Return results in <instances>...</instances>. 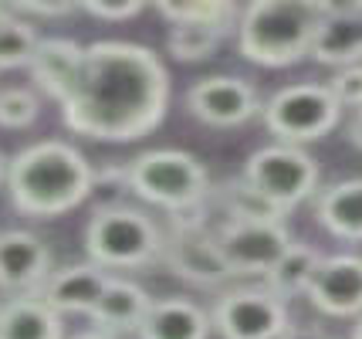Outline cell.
Returning a JSON list of instances; mask_svg holds the SVG:
<instances>
[{"label":"cell","mask_w":362,"mask_h":339,"mask_svg":"<svg viewBox=\"0 0 362 339\" xmlns=\"http://www.w3.org/2000/svg\"><path fill=\"white\" fill-rule=\"evenodd\" d=\"M166 102L170 75L153 51L129 41H95L85 48L62 115L78 136L132 143L163 122Z\"/></svg>","instance_id":"cell-1"},{"label":"cell","mask_w":362,"mask_h":339,"mask_svg":"<svg viewBox=\"0 0 362 339\" xmlns=\"http://www.w3.org/2000/svg\"><path fill=\"white\" fill-rule=\"evenodd\" d=\"M95 190V170L85 153L62 139H45L11 156L7 194L28 217H62Z\"/></svg>","instance_id":"cell-2"},{"label":"cell","mask_w":362,"mask_h":339,"mask_svg":"<svg viewBox=\"0 0 362 339\" xmlns=\"http://www.w3.org/2000/svg\"><path fill=\"white\" fill-rule=\"evenodd\" d=\"M329 4L322 0H254L237 21L240 54L264 68H284L312 54Z\"/></svg>","instance_id":"cell-3"},{"label":"cell","mask_w":362,"mask_h":339,"mask_svg":"<svg viewBox=\"0 0 362 339\" xmlns=\"http://www.w3.org/2000/svg\"><path fill=\"white\" fill-rule=\"evenodd\" d=\"M126 187L136 197L170 210V214L200 207L210 194L204 163L193 153H183V149L139 153L132 163H126Z\"/></svg>","instance_id":"cell-4"},{"label":"cell","mask_w":362,"mask_h":339,"mask_svg":"<svg viewBox=\"0 0 362 339\" xmlns=\"http://www.w3.org/2000/svg\"><path fill=\"white\" fill-rule=\"evenodd\" d=\"M163 231L136 207H98L85 227V251L98 268H146L163 258Z\"/></svg>","instance_id":"cell-5"},{"label":"cell","mask_w":362,"mask_h":339,"mask_svg":"<svg viewBox=\"0 0 362 339\" xmlns=\"http://www.w3.org/2000/svg\"><path fill=\"white\" fill-rule=\"evenodd\" d=\"M264 126H268L281 143L298 146L322 139L325 132L339 126L342 105L335 102L329 85L318 81H301V85H288L281 92L264 102Z\"/></svg>","instance_id":"cell-6"},{"label":"cell","mask_w":362,"mask_h":339,"mask_svg":"<svg viewBox=\"0 0 362 339\" xmlns=\"http://www.w3.org/2000/svg\"><path fill=\"white\" fill-rule=\"evenodd\" d=\"M244 180L257 194L268 197L274 207H281L288 214L291 207H298L305 197L315 194L318 163L298 146L274 143L251 153V160L244 166Z\"/></svg>","instance_id":"cell-7"},{"label":"cell","mask_w":362,"mask_h":339,"mask_svg":"<svg viewBox=\"0 0 362 339\" xmlns=\"http://www.w3.org/2000/svg\"><path fill=\"white\" fill-rule=\"evenodd\" d=\"M163 261L193 285H221L230 278L217 234L204 224V204L183 214H170V238L163 241Z\"/></svg>","instance_id":"cell-8"},{"label":"cell","mask_w":362,"mask_h":339,"mask_svg":"<svg viewBox=\"0 0 362 339\" xmlns=\"http://www.w3.org/2000/svg\"><path fill=\"white\" fill-rule=\"evenodd\" d=\"M210 319L223 339H281L291 329L284 299L268 289L227 292L214 306Z\"/></svg>","instance_id":"cell-9"},{"label":"cell","mask_w":362,"mask_h":339,"mask_svg":"<svg viewBox=\"0 0 362 339\" xmlns=\"http://www.w3.org/2000/svg\"><path fill=\"white\" fill-rule=\"evenodd\" d=\"M217 241L230 275H268L295 244L281 221H227Z\"/></svg>","instance_id":"cell-10"},{"label":"cell","mask_w":362,"mask_h":339,"mask_svg":"<svg viewBox=\"0 0 362 339\" xmlns=\"http://www.w3.org/2000/svg\"><path fill=\"white\" fill-rule=\"evenodd\" d=\"M187 105L200 122L217 126V130L244 126L257 113H264L257 88L247 79H237V75H210V79H200L187 92Z\"/></svg>","instance_id":"cell-11"},{"label":"cell","mask_w":362,"mask_h":339,"mask_svg":"<svg viewBox=\"0 0 362 339\" xmlns=\"http://www.w3.org/2000/svg\"><path fill=\"white\" fill-rule=\"evenodd\" d=\"M305 295L325 316H339V319L362 316V258L359 255L322 258Z\"/></svg>","instance_id":"cell-12"},{"label":"cell","mask_w":362,"mask_h":339,"mask_svg":"<svg viewBox=\"0 0 362 339\" xmlns=\"http://www.w3.org/2000/svg\"><path fill=\"white\" fill-rule=\"evenodd\" d=\"M51 278V251L31 231H0V289L31 295Z\"/></svg>","instance_id":"cell-13"},{"label":"cell","mask_w":362,"mask_h":339,"mask_svg":"<svg viewBox=\"0 0 362 339\" xmlns=\"http://www.w3.org/2000/svg\"><path fill=\"white\" fill-rule=\"evenodd\" d=\"M112 278L115 275L98 268L95 261H88V265H64L58 272H51V278L37 289V295L58 316H64V312H85L88 316L98 306V299L105 295Z\"/></svg>","instance_id":"cell-14"},{"label":"cell","mask_w":362,"mask_h":339,"mask_svg":"<svg viewBox=\"0 0 362 339\" xmlns=\"http://www.w3.org/2000/svg\"><path fill=\"white\" fill-rule=\"evenodd\" d=\"M312 58L318 65L349 68L362 62V4H329L318 34L312 41Z\"/></svg>","instance_id":"cell-15"},{"label":"cell","mask_w":362,"mask_h":339,"mask_svg":"<svg viewBox=\"0 0 362 339\" xmlns=\"http://www.w3.org/2000/svg\"><path fill=\"white\" fill-rule=\"evenodd\" d=\"M210 326H214V319L197 302L170 295V299H159V302L149 306L142 326L136 329V336L139 339H206L210 336Z\"/></svg>","instance_id":"cell-16"},{"label":"cell","mask_w":362,"mask_h":339,"mask_svg":"<svg viewBox=\"0 0 362 339\" xmlns=\"http://www.w3.org/2000/svg\"><path fill=\"white\" fill-rule=\"evenodd\" d=\"M81 58H85V48L68 41V38H41L37 45V54L31 62V79L37 81V88L47 92L58 105L64 102V96L71 92L75 85V75L81 68Z\"/></svg>","instance_id":"cell-17"},{"label":"cell","mask_w":362,"mask_h":339,"mask_svg":"<svg viewBox=\"0 0 362 339\" xmlns=\"http://www.w3.org/2000/svg\"><path fill=\"white\" fill-rule=\"evenodd\" d=\"M149 306H153V299L146 295L142 285L129 282V278H112L105 295L98 299V306L88 312V319L102 333H122V329L136 333L142 326V319H146Z\"/></svg>","instance_id":"cell-18"},{"label":"cell","mask_w":362,"mask_h":339,"mask_svg":"<svg viewBox=\"0 0 362 339\" xmlns=\"http://www.w3.org/2000/svg\"><path fill=\"white\" fill-rule=\"evenodd\" d=\"M0 339H62V316L37 292L17 295L0 306Z\"/></svg>","instance_id":"cell-19"},{"label":"cell","mask_w":362,"mask_h":339,"mask_svg":"<svg viewBox=\"0 0 362 339\" xmlns=\"http://www.w3.org/2000/svg\"><path fill=\"white\" fill-rule=\"evenodd\" d=\"M318 224L342 241H362V180H342L322 190L315 204Z\"/></svg>","instance_id":"cell-20"},{"label":"cell","mask_w":362,"mask_h":339,"mask_svg":"<svg viewBox=\"0 0 362 339\" xmlns=\"http://www.w3.org/2000/svg\"><path fill=\"white\" fill-rule=\"evenodd\" d=\"M322 265V255H318L312 244H291L284 251V258L271 268L264 278H268V292H274L278 299H291V295H301L312 285V275L318 272Z\"/></svg>","instance_id":"cell-21"},{"label":"cell","mask_w":362,"mask_h":339,"mask_svg":"<svg viewBox=\"0 0 362 339\" xmlns=\"http://www.w3.org/2000/svg\"><path fill=\"white\" fill-rule=\"evenodd\" d=\"M41 38L31 21L17 17L11 4H0V71L11 68H31Z\"/></svg>","instance_id":"cell-22"},{"label":"cell","mask_w":362,"mask_h":339,"mask_svg":"<svg viewBox=\"0 0 362 339\" xmlns=\"http://www.w3.org/2000/svg\"><path fill=\"white\" fill-rule=\"evenodd\" d=\"M227 31L230 28H223V24H173L166 48L176 62H204L221 48Z\"/></svg>","instance_id":"cell-23"},{"label":"cell","mask_w":362,"mask_h":339,"mask_svg":"<svg viewBox=\"0 0 362 339\" xmlns=\"http://www.w3.org/2000/svg\"><path fill=\"white\" fill-rule=\"evenodd\" d=\"M221 204L230 221H281L284 210L274 207L264 194H257L247 180H230L221 187Z\"/></svg>","instance_id":"cell-24"},{"label":"cell","mask_w":362,"mask_h":339,"mask_svg":"<svg viewBox=\"0 0 362 339\" xmlns=\"http://www.w3.org/2000/svg\"><path fill=\"white\" fill-rule=\"evenodd\" d=\"M156 11L170 24H223L234 28L240 11L227 0H193V4H156Z\"/></svg>","instance_id":"cell-25"},{"label":"cell","mask_w":362,"mask_h":339,"mask_svg":"<svg viewBox=\"0 0 362 339\" xmlns=\"http://www.w3.org/2000/svg\"><path fill=\"white\" fill-rule=\"evenodd\" d=\"M41 115V102L31 88H4L0 92V126L4 130H28Z\"/></svg>","instance_id":"cell-26"},{"label":"cell","mask_w":362,"mask_h":339,"mask_svg":"<svg viewBox=\"0 0 362 339\" xmlns=\"http://www.w3.org/2000/svg\"><path fill=\"white\" fill-rule=\"evenodd\" d=\"M332 96L342 109H362V65H349V68H339L335 79L329 81Z\"/></svg>","instance_id":"cell-27"},{"label":"cell","mask_w":362,"mask_h":339,"mask_svg":"<svg viewBox=\"0 0 362 339\" xmlns=\"http://www.w3.org/2000/svg\"><path fill=\"white\" fill-rule=\"evenodd\" d=\"M78 11H85V14L98 17V21H129V17H136L146 11V4H139V0H122V4H98V0H88V4H81Z\"/></svg>","instance_id":"cell-28"},{"label":"cell","mask_w":362,"mask_h":339,"mask_svg":"<svg viewBox=\"0 0 362 339\" xmlns=\"http://www.w3.org/2000/svg\"><path fill=\"white\" fill-rule=\"evenodd\" d=\"M11 11H14L17 17H64V14H75L78 7L75 4H31V0H17V4H11Z\"/></svg>","instance_id":"cell-29"},{"label":"cell","mask_w":362,"mask_h":339,"mask_svg":"<svg viewBox=\"0 0 362 339\" xmlns=\"http://www.w3.org/2000/svg\"><path fill=\"white\" fill-rule=\"evenodd\" d=\"M281 339H332L325 329H318V326H291Z\"/></svg>","instance_id":"cell-30"},{"label":"cell","mask_w":362,"mask_h":339,"mask_svg":"<svg viewBox=\"0 0 362 339\" xmlns=\"http://www.w3.org/2000/svg\"><path fill=\"white\" fill-rule=\"evenodd\" d=\"M349 139H352L356 149H362V109L352 115V122H349Z\"/></svg>","instance_id":"cell-31"},{"label":"cell","mask_w":362,"mask_h":339,"mask_svg":"<svg viewBox=\"0 0 362 339\" xmlns=\"http://www.w3.org/2000/svg\"><path fill=\"white\" fill-rule=\"evenodd\" d=\"M75 339H115L112 333H102V329H92V333H81V336H75Z\"/></svg>","instance_id":"cell-32"},{"label":"cell","mask_w":362,"mask_h":339,"mask_svg":"<svg viewBox=\"0 0 362 339\" xmlns=\"http://www.w3.org/2000/svg\"><path fill=\"white\" fill-rule=\"evenodd\" d=\"M7 173H11V160L0 153V183H7Z\"/></svg>","instance_id":"cell-33"},{"label":"cell","mask_w":362,"mask_h":339,"mask_svg":"<svg viewBox=\"0 0 362 339\" xmlns=\"http://www.w3.org/2000/svg\"><path fill=\"white\" fill-rule=\"evenodd\" d=\"M352 339H362V316L356 319V326H352Z\"/></svg>","instance_id":"cell-34"}]
</instances>
